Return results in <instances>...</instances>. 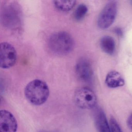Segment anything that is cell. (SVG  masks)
Returning a JSON list of instances; mask_svg holds the SVG:
<instances>
[{
  "label": "cell",
  "mask_w": 132,
  "mask_h": 132,
  "mask_svg": "<svg viewBox=\"0 0 132 132\" xmlns=\"http://www.w3.org/2000/svg\"><path fill=\"white\" fill-rule=\"evenodd\" d=\"M50 91L47 84L43 80L35 79L29 82L24 89L27 100L34 105H40L48 99Z\"/></svg>",
  "instance_id": "1"
},
{
  "label": "cell",
  "mask_w": 132,
  "mask_h": 132,
  "mask_svg": "<svg viewBox=\"0 0 132 132\" xmlns=\"http://www.w3.org/2000/svg\"><path fill=\"white\" fill-rule=\"evenodd\" d=\"M74 40L68 33L61 31L52 34L48 40L51 51L58 55H65L70 53L74 47Z\"/></svg>",
  "instance_id": "2"
},
{
  "label": "cell",
  "mask_w": 132,
  "mask_h": 132,
  "mask_svg": "<svg viewBox=\"0 0 132 132\" xmlns=\"http://www.w3.org/2000/svg\"><path fill=\"white\" fill-rule=\"evenodd\" d=\"M74 100L76 105L82 109H92L96 106L97 98L94 92L87 87H81L76 91Z\"/></svg>",
  "instance_id": "3"
},
{
  "label": "cell",
  "mask_w": 132,
  "mask_h": 132,
  "mask_svg": "<svg viewBox=\"0 0 132 132\" xmlns=\"http://www.w3.org/2000/svg\"><path fill=\"white\" fill-rule=\"evenodd\" d=\"M117 11L116 1H112L108 2L103 7L98 17L97 24L100 29H107L115 21Z\"/></svg>",
  "instance_id": "4"
},
{
  "label": "cell",
  "mask_w": 132,
  "mask_h": 132,
  "mask_svg": "<svg viewBox=\"0 0 132 132\" xmlns=\"http://www.w3.org/2000/svg\"><path fill=\"white\" fill-rule=\"evenodd\" d=\"M18 6L10 4L4 7L2 14V20L4 25L10 28L18 27L21 22L20 10Z\"/></svg>",
  "instance_id": "5"
},
{
  "label": "cell",
  "mask_w": 132,
  "mask_h": 132,
  "mask_svg": "<svg viewBox=\"0 0 132 132\" xmlns=\"http://www.w3.org/2000/svg\"><path fill=\"white\" fill-rule=\"evenodd\" d=\"M0 66L3 69H8L16 63L17 55L14 47L10 43L3 42L0 47Z\"/></svg>",
  "instance_id": "6"
},
{
  "label": "cell",
  "mask_w": 132,
  "mask_h": 132,
  "mask_svg": "<svg viewBox=\"0 0 132 132\" xmlns=\"http://www.w3.org/2000/svg\"><path fill=\"white\" fill-rule=\"evenodd\" d=\"M18 127L17 121L14 115L8 110H1L0 132H16Z\"/></svg>",
  "instance_id": "7"
},
{
  "label": "cell",
  "mask_w": 132,
  "mask_h": 132,
  "mask_svg": "<svg viewBox=\"0 0 132 132\" xmlns=\"http://www.w3.org/2000/svg\"><path fill=\"white\" fill-rule=\"evenodd\" d=\"M76 72L78 77L86 82L90 81L93 76L92 67L90 62L85 58L78 60L75 66Z\"/></svg>",
  "instance_id": "8"
},
{
  "label": "cell",
  "mask_w": 132,
  "mask_h": 132,
  "mask_svg": "<svg viewBox=\"0 0 132 132\" xmlns=\"http://www.w3.org/2000/svg\"><path fill=\"white\" fill-rule=\"evenodd\" d=\"M94 118L96 127L98 132H111L104 111L100 107H95Z\"/></svg>",
  "instance_id": "9"
},
{
  "label": "cell",
  "mask_w": 132,
  "mask_h": 132,
  "mask_svg": "<svg viewBox=\"0 0 132 132\" xmlns=\"http://www.w3.org/2000/svg\"><path fill=\"white\" fill-rule=\"evenodd\" d=\"M105 83L109 88H115L123 86L125 84V81L119 72L113 71L106 75Z\"/></svg>",
  "instance_id": "10"
},
{
  "label": "cell",
  "mask_w": 132,
  "mask_h": 132,
  "mask_svg": "<svg viewBox=\"0 0 132 132\" xmlns=\"http://www.w3.org/2000/svg\"><path fill=\"white\" fill-rule=\"evenodd\" d=\"M100 45L102 51L106 54L112 55L116 49V43L114 39L110 36H103L100 41Z\"/></svg>",
  "instance_id": "11"
},
{
  "label": "cell",
  "mask_w": 132,
  "mask_h": 132,
  "mask_svg": "<svg viewBox=\"0 0 132 132\" xmlns=\"http://www.w3.org/2000/svg\"><path fill=\"white\" fill-rule=\"evenodd\" d=\"M55 7L63 11H68L73 8L76 1H53Z\"/></svg>",
  "instance_id": "12"
},
{
  "label": "cell",
  "mask_w": 132,
  "mask_h": 132,
  "mask_svg": "<svg viewBox=\"0 0 132 132\" xmlns=\"http://www.w3.org/2000/svg\"><path fill=\"white\" fill-rule=\"evenodd\" d=\"M88 9L86 5L84 4H79L76 10L74 17L76 20L80 21L82 20L87 14Z\"/></svg>",
  "instance_id": "13"
},
{
  "label": "cell",
  "mask_w": 132,
  "mask_h": 132,
  "mask_svg": "<svg viewBox=\"0 0 132 132\" xmlns=\"http://www.w3.org/2000/svg\"><path fill=\"white\" fill-rule=\"evenodd\" d=\"M110 127L111 132H122L117 121L113 117L110 119Z\"/></svg>",
  "instance_id": "14"
},
{
  "label": "cell",
  "mask_w": 132,
  "mask_h": 132,
  "mask_svg": "<svg viewBox=\"0 0 132 132\" xmlns=\"http://www.w3.org/2000/svg\"><path fill=\"white\" fill-rule=\"evenodd\" d=\"M127 125L130 129L132 130V113L130 114L127 119Z\"/></svg>",
  "instance_id": "15"
},
{
  "label": "cell",
  "mask_w": 132,
  "mask_h": 132,
  "mask_svg": "<svg viewBox=\"0 0 132 132\" xmlns=\"http://www.w3.org/2000/svg\"><path fill=\"white\" fill-rule=\"evenodd\" d=\"M115 32L117 35L119 36H122L123 35L122 31L121 29L119 28H116L115 30Z\"/></svg>",
  "instance_id": "16"
},
{
  "label": "cell",
  "mask_w": 132,
  "mask_h": 132,
  "mask_svg": "<svg viewBox=\"0 0 132 132\" xmlns=\"http://www.w3.org/2000/svg\"><path fill=\"white\" fill-rule=\"evenodd\" d=\"M131 4H132V1H131Z\"/></svg>",
  "instance_id": "17"
}]
</instances>
